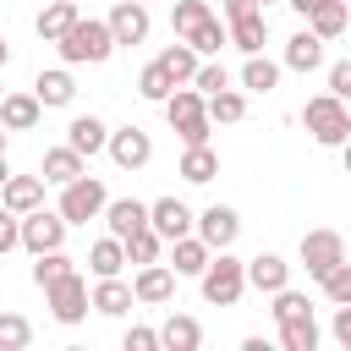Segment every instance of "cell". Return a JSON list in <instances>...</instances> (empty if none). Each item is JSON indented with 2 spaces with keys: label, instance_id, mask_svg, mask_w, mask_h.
Masks as SVG:
<instances>
[{
  "label": "cell",
  "instance_id": "1",
  "mask_svg": "<svg viewBox=\"0 0 351 351\" xmlns=\"http://www.w3.org/2000/svg\"><path fill=\"white\" fill-rule=\"evenodd\" d=\"M170 27H176V38H186L203 60L225 49V22H219L203 0H176V5H170Z\"/></svg>",
  "mask_w": 351,
  "mask_h": 351
},
{
  "label": "cell",
  "instance_id": "2",
  "mask_svg": "<svg viewBox=\"0 0 351 351\" xmlns=\"http://www.w3.org/2000/svg\"><path fill=\"white\" fill-rule=\"evenodd\" d=\"M55 49H60L66 66H99V60L115 55V38H110V22H99V16H77V22L55 38Z\"/></svg>",
  "mask_w": 351,
  "mask_h": 351
},
{
  "label": "cell",
  "instance_id": "3",
  "mask_svg": "<svg viewBox=\"0 0 351 351\" xmlns=\"http://www.w3.org/2000/svg\"><path fill=\"white\" fill-rule=\"evenodd\" d=\"M302 126L313 132V143L346 148V137H351V110H346V99H335V93H313V99L302 104Z\"/></svg>",
  "mask_w": 351,
  "mask_h": 351
},
{
  "label": "cell",
  "instance_id": "4",
  "mask_svg": "<svg viewBox=\"0 0 351 351\" xmlns=\"http://www.w3.org/2000/svg\"><path fill=\"white\" fill-rule=\"evenodd\" d=\"M197 285H203V302H208V307H236V302H241V291H247L241 258H230V247L208 252V263H203Z\"/></svg>",
  "mask_w": 351,
  "mask_h": 351
},
{
  "label": "cell",
  "instance_id": "5",
  "mask_svg": "<svg viewBox=\"0 0 351 351\" xmlns=\"http://www.w3.org/2000/svg\"><path fill=\"white\" fill-rule=\"evenodd\" d=\"M165 115H170V126L181 132V143L192 148V143H208V115H203V93L192 88V82H176L170 93H165Z\"/></svg>",
  "mask_w": 351,
  "mask_h": 351
},
{
  "label": "cell",
  "instance_id": "6",
  "mask_svg": "<svg viewBox=\"0 0 351 351\" xmlns=\"http://www.w3.org/2000/svg\"><path fill=\"white\" fill-rule=\"evenodd\" d=\"M104 197H110V192H104V181L82 170V176H71V181L60 186V208H55V214H60L66 225H88V219H99Z\"/></svg>",
  "mask_w": 351,
  "mask_h": 351
},
{
  "label": "cell",
  "instance_id": "7",
  "mask_svg": "<svg viewBox=\"0 0 351 351\" xmlns=\"http://www.w3.org/2000/svg\"><path fill=\"white\" fill-rule=\"evenodd\" d=\"M44 302H49V318L71 329V324H82V318H88V280L71 269V274H60V280H49V285H44Z\"/></svg>",
  "mask_w": 351,
  "mask_h": 351
},
{
  "label": "cell",
  "instance_id": "8",
  "mask_svg": "<svg viewBox=\"0 0 351 351\" xmlns=\"http://www.w3.org/2000/svg\"><path fill=\"white\" fill-rule=\"evenodd\" d=\"M66 241V219L55 214V208H27V214H16V247H27V252H49V247H60Z\"/></svg>",
  "mask_w": 351,
  "mask_h": 351
},
{
  "label": "cell",
  "instance_id": "9",
  "mask_svg": "<svg viewBox=\"0 0 351 351\" xmlns=\"http://www.w3.org/2000/svg\"><path fill=\"white\" fill-rule=\"evenodd\" d=\"M192 236H197L208 252H219V247H230V241L241 236V214H236L230 203H208L203 214H192Z\"/></svg>",
  "mask_w": 351,
  "mask_h": 351
},
{
  "label": "cell",
  "instance_id": "10",
  "mask_svg": "<svg viewBox=\"0 0 351 351\" xmlns=\"http://www.w3.org/2000/svg\"><path fill=\"white\" fill-rule=\"evenodd\" d=\"M302 263H307L313 280L329 274L335 263H346V236H340V230H307V236H302Z\"/></svg>",
  "mask_w": 351,
  "mask_h": 351
},
{
  "label": "cell",
  "instance_id": "11",
  "mask_svg": "<svg viewBox=\"0 0 351 351\" xmlns=\"http://www.w3.org/2000/svg\"><path fill=\"white\" fill-rule=\"evenodd\" d=\"M104 148H110V159H115L121 170H143V165L154 159V137H148L143 126H121V132H110Z\"/></svg>",
  "mask_w": 351,
  "mask_h": 351
},
{
  "label": "cell",
  "instance_id": "12",
  "mask_svg": "<svg viewBox=\"0 0 351 351\" xmlns=\"http://www.w3.org/2000/svg\"><path fill=\"white\" fill-rule=\"evenodd\" d=\"M176 296V269L170 263H137V280H132V302H143V307H159V302H170Z\"/></svg>",
  "mask_w": 351,
  "mask_h": 351
},
{
  "label": "cell",
  "instance_id": "13",
  "mask_svg": "<svg viewBox=\"0 0 351 351\" xmlns=\"http://www.w3.org/2000/svg\"><path fill=\"white\" fill-rule=\"evenodd\" d=\"M104 22H110V38H115V44H143L148 27H154V16H148L143 0H115V11H110Z\"/></svg>",
  "mask_w": 351,
  "mask_h": 351
},
{
  "label": "cell",
  "instance_id": "14",
  "mask_svg": "<svg viewBox=\"0 0 351 351\" xmlns=\"http://www.w3.org/2000/svg\"><path fill=\"white\" fill-rule=\"evenodd\" d=\"M148 230H154L159 241H176V236L192 230V208H186L181 197H159V203H148Z\"/></svg>",
  "mask_w": 351,
  "mask_h": 351
},
{
  "label": "cell",
  "instance_id": "15",
  "mask_svg": "<svg viewBox=\"0 0 351 351\" xmlns=\"http://www.w3.org/2000/svg\"><path fill=\"white\" fill-rule=\"evenodd\" d=\"M241 274H247V285H252V291H263V296H269V291H280V285H291V263H285L280 252H258V258H247V263H241Z\"/></svg>",
  "mask_w": 351,
  "mask_h": 351
},
{
  "label": "cell",
  "instance_id": "16",
  "mask_svg": "<svg viewBox=\"0 0 351 351\" xmlns=\"http://www.w3.org/2000/svg\"><path fill=\"white\" fill-rule=\"evenodd\" d=\"M88 307L104 313V318H126L132 313V285L121 274H99V285L88 291Z\"/></svg>",
  "mask_w": 351,
  "mask_h": 351
},
{
  "label": "cell",
  "instance_id": "17",
  "mask_svg": "<svg viewBox=\"0 0 351 351\" xmlns=\"http://www.w3.org/2000/svg\"><path fill=\"white\" fill-rule=\"evenodd\" d=\"M104 225H110V236H132V230H143L148 225V203H137V197H104Z\"/></svg>",
  "mask_w": 351,
  "mask_h": 351
},
{
  "label": "cell",
  "instance_id": "18",
  "mask_svg": "<svg viewBox=\"0 0 351 351\" xmlns=\"http://www.w3.org/2000/svg\"><path fill=\"white\" fill-rule=\"evenodd\" d=\"M225 44H236L241 55H258V49L269 44V16H263V11L230 16V27H225Z\"/></svg>",
  "mask_w": 351,
  "mask_h": 351
},
{
  "label": "cell",
  "instance_id": "19",
  "mask_svg": "<svg viewBox=\"0 0 351 351\" xmlns=\"http://www.w3.org/2000/svg\"><path fill=\"white\" fill-rule=\"evenodd\" d=\"M38 203H44V176H5V181H0V208L27 214V208H38Z\"/></svg>",
  "mask_w": 351,
  "mask_h": 351
},
{
  "label": "cell",
  "instance_id": "20",
  "mask_svg": "<svg viewBox=\"0 0 351 351\" xmlns=\"http://www.w3.org/2000/svg\"><path fill=\"white\" fill-rule=\"evenodd\" d=\"M285 66H291V71H318V66H324V38H318L313 27H296V33L285 38Z\"/></svg>",
  "mask_w": 351,
  "mask_h": 351
},
{
  "label": "cell",
  "instance_id": "21",
  "mask_svg": "<svg viewBox=\"0 0 351 351\" xmlns=\"http://www.w3.org/2000/svg\"><path fill=\"white\" fill-rule=\"evenodd\" d=\"M38 115H44V104L33 93H0V126L5 132H33Z\"/></svg>",
  "mask_w": 351,
  "mask_h": 351
},
{
  "label": "cell",
  "instance_id": "22",
  "mask_svg": "<svg viewBox=\"0 0 351 351\" xmlns=\"http://www.w3.org/2000/svg\"><path fill=\"white\" fill-rule=\"evenodd\" d=\"M33 99H38L44 110H60V104H71V99H77V82H71V71H66V66H55V71H38V82H33Z\"/></svg>",
  "mask_w": 351,
  "mask_h": 351
},
{
  "label": "cell",
  "instance_id": "23",
  "mask_svg": "<svg viewBox=\"0 0 351 351\" xmlns=\"http://www.w3.org/2000/svg\"><path fill=\"white\" fill-rule=\"evenodd\" d=\"M203 263H208V247H203L192 230L170 241V269H176V280H197V274H203Z\"/></svg>",
  "mask_w": 351,
  "mask_h": 351
},
{
  "label": "cell",
  "instance_id": "24",
  "mask_svg": "<svg viewBox=\"0 0 351 351\" xmlns=\"http://www.w3.org/2000/svg\"><path fill=\"white\" fill-rule=\"evenodd\" d=\"M159 346H170V351H197V346H203V324L186 318V313H170V318L159 324Z\"/></svg>",
  "mask_w": 351,
  "mask_h": 351
},
{
  "label": "cell",
  "instance_id": "25",
  "mask_svg": "<svg viewBox=\"0 0 351 351\" xmlns=\"http://www.w3.org/2000/svg\"><path fill=\"white\" fill-rule=\"evenodd\" d=\"M307 27L329 44V38H340V33L351 27V5H346V0H324V5H313V11H307Z\"/></svg>",
  "mask_w": 351,
  "mask_h": 351
},
{
  "label": "cell",
  "instance_id": "26",
  "mask_svg": "<svg viewBox=\"0 0 351 351\" xmlns=\"http://www.w3.org/2000/svg\"><path fill=\"white\" fill-rule=\"evenodd\" d=\"M104 137H110V126H104L99 115H77V121L66 126V148H77L82 159H88V154H99V148H104Z\"/></svg>",
  "mask_w": 351,
  "mask_h": 351
},
{
  "label": "cell",
  "instance_id": "27",
  "mask_svg": "<svg viewBox=\"0 0 351 351\" xmlns=\"http://www.w3.org/2000/svg\"><path fill=\"white\" fill-rule=\"evenodd\" d=\"M219 176V154L208 148V143H192L186 154H181V181H192V186H208Z\"/></svg>",
  "mask_w": 351,
  "mask_h": 351
},
{
  "label": "cell",
  "instance_id": "28",
  "mask_svg": "<svg viewBox=\"0 0 351 351\" xmlns=\"http://www.w3.org/2000/svg\"><path fill=\"white\" fill-rule=\"evenodd\" d=\"M82 170H88V165H82V154H77V148H66V143H60V148H49V154H44V165H38V176H44V181H55V186H66V181H71V176H82Z\"/></svg>",
  "mask_w": 351,
  "mask_h": 351
},
{
  "label": "cell",
  "instance_id": "29",
  "mask_svg": "<svg viewBox=\"0 0 351 351\" xmlns=\"http://www.w3.org/2000/svg\"><path fill=\"white\" fill-rule=\"evenodd\" d=\"M77 16H82V11H77V0H49V5L38 11V22H33V27H38V38H44V44H55Z\"/></svg>",
  "mask_w": 351,
  "mask_h": 351
},
{
  "label": "cell",
  "instance_id": "30",
  "mask_svg": "<svg viewBox=\"0 0 351 351\" xmlns=\"http://www.w3.org/2000/svg\"><path fill=\"white\" fill-rule=\"evenodd\" d=\"M241 88L247 93H274L280 88V66L258 49V55H247V66H241Z\"/></svg>",
  "mask_w": 351,
  "mask_h": 351
},
{
  "label": "cell",
  "instance_id": "31",
  "mask_svg": "<svg viewBox=\"0 0 351 351\" xmlns=\"http://www.w3.org/2000/svg\"><path fill=\"white\" fill-rule=\"evenodd\" d=\"M197 60H203V55H197V49H192L186 38H176V44H170V49L159 55V66L170 71V82H192V71H197Z\"/></svg>",
  "mask_w": 351,
  "mask_h": 351
},
{
  "label": "cell",
  "instance_id": "32",
  "mask_svg": "<svg viewBox=\"0 0 351 351\" xmlns=\"http://www.w3.org/2000/svg\"><path fill=\"white\" fill-rule=\"evenodd\" d=\"M88 269H93V274H121V269H126V247H121V236L93 241V247H88Z\"/></svg>",
  "mask_w": 351,
  "mask_h": 351
},
{
  "label": "cell",
  "instance_id": "33",
  "mask_svg": "<svg viewBox=\"0 0 351 351\" xmlns=\"http://www.w3.org/2000/svg\"><path fill=\"white\" fill-rule=\"evenodd\" d=\"M203 115L230 126V121H241V115H247V99H241L236 88H219V93H208V99H203Z\"/></svg>",
  "mask_w": 351,
  "mask_h": 351
},
{
  "label": "cell",
  "instance_id": "34",
  "mask_svg": "<svg viewBox=\"0 0 351 351\" xmlns=\"http://www.w3.org/2000/svg\"><path fill=\"white\" fill-rule=\"evenodd\" d=\"M71 269H77V263H71V258H66L60 247H49V252H33V285H38V291H44L49 280L71 274Z\"/></svg>",
  "mask_w": 351,
  "mask_h": 351
},
{
  "label": "cell",
  "instance_id": "35",
  "mask_svg": "<svg viewBox=\"0 0 351 351\" xmlns=\"http://www.w3.org/2000/svg\"><path fill=\"white\" fill-rule=\"evenodd\" d=\"M170 88H176V82H170V71H165L159 60H148V66L137 71V93H143L148 104H165V93H170Z\"/></svg>",
  "mask_w": 351,
  "mask_h": 351
},
{
  "label": "cell",
  "instance_id": "36",
  "mask_svg": "<svg viewBox=\"0 0 351 351\" xmlns=\"http://www.w3.org/2000/svg\"><path fill=\"white\" fill-rule=\"evenodd\" d=\"M269 296H274V324H291V318H313V302H307L302 291L280 285V291H269Z\"/></svg>",
  "mask_w": 351,
  "mask_h": 351
},
{
  "label": "cell",
  "instance_id": "37",
  "mask_svg": "<svg viewBox=\"0 0 351 351\" xmlns=\"http://www.w3.org/2000/svg\"><path fill=\"white\" fill-rule=\"evenodd\" d=\"M280 346H285V351H318V324H313V318L280 324Z\"/></svg>",
  "mask_w": 351,
  "mask_h": 351
},
{
  "label": "cell",
  "instance_id": "38",
  "mask_svg": "<svg viewBox=\"0 0 351 351\" xmlns=\"http://www.w3.org/2000/svg\"><path fill=\"white\" fill-rule=\"evenodd\" d=\"M121 247H126V263H154V258H159V247H165V241H159V236H154V230H148V225H143V230H132V236H126V241H121Z\"/></svg>",
  "mask_w": 351,
  "mask_h": 351
},
{
  "label": "cell",
  "instance_id": "39",
  "mask_svg": "<svg viewBox=\"0 0 351 351\" xmlns=\"http://www.w3.org/2000/svg\"><path fill=\"white\" fill-rule=\"evenodd\" d=\"M33 340V324L22 313H0V351H22Z\"/></svg>",
  "mask_w": 351,
  "mask_h": 351
},
{
  "label": "cell",
  "instance_id": "40",
  "mask_svg": "<svg viewBox=\"0 0 351 351\" xmlns=\"http://www.w3.org/2000/svg\"><path fill=\"white\" fill-rule=\"evenodd\" d=\"M192 88L208 99V93H219V88H230V77H225V66L208 55V60H197V71H192Z\"/></svg>",
  "mask_w": 351,
  "mask_h": 351
},
{
  "label": "cell",
  "instance_id": "41",
  "mask_svg": "<svg viewBox=\"0 0 351 351\" xmlns=\"http://www.w3.org/2000/svg\"><path fill=\"white\" fill-rule=\"evenodd\" d=\"M318 285H324V302L335 307V302H351V263H335L329 274H318Z\"/></svg>",
  "mask_w": 351,
  "mask_h": 351
},
{
  "label": "cell",
  "instance_id": "42",
  "mask_svg": "<svg viewBox=\"0 0 351 351\" xmlns=\"http://www.w3.org/2000/svg\"><path fill=\"white\" fill-rule=\"evenodd\" d=\"M126 351H159V329L132 324V329H126Z\"/></svg>",
  "mask_w": 351,
  "mask_h": 351
},
{
  "label": "cell",
  "instance_id": "43",
  "mask_svg": "<svg viewBox=\"0 0 351 351\" xmlns=\"http://www.w3.org/2000/svg\"><path fill=\"white\" fill-rule=\"evenodd\" d=\"M329 93L335 99H351V60H335L329 66Z\"/></svg>",
  "mask_w": 351,
  "mask_h": 351
},
{
  "label": "cell",
  "instance_id": "44",
  "mask_svg": "<svg viewBox=\"0 0 351 351\" xmlns=\"http://www.w3.org/2000/svg\"><path fill=\"white\" fill-rule=\"evenodd\" d=\"M335 340L351 351V302H335Z\"/></svg>",
  "mask_w": 351,
  "mask_h": 351
},
{
  "label": "cell",
  "instance_id": "45",
  "mask_svg": "<svg viewBox=\"0 0 351 351\" xmlns=\"http://www.w3.org/2000/svg\"><path fill=\"white\" fill-rule=\"evenodd\" d=\"M11 247H16V214L0 208V252H11Z\"/></svg>",
  "mask_w": 351,
  "mask_h": 351
},
{
  "label": "cell",
  "instance_id": "46",
  "mask_svg": "<svg viewBox=\"0 0 351 351\" xmlns=\"http://www.w3.org/2000/svg\"><path fill=\"white\" fill-rule=\"evenodd\" d=\"M247 11H263V5H258V0H225V22H230V16H247Z\"/></svg>",
  "mask_w": 351,
  "mask_h": 351
},
{
  "label": "cell",
  "instance_id": "47",
  "mask_svg": "<svg viewBox=\"0 0 351 351\" xmlns=\"http://www.w3.org/2000/svg\"><path fill=\"white\" fill-rule=\"evenodd\" d=\"M285 5H291L296 16H307V11H313V5H324V0H285Z\"/></svg>",
  "mask_w": 351,
  "mask_h": 351
},
{
  "label": "cell",
  "instance_id": "48",
  "mask_svg": "<svg viewBox=\"0 0 351 351\" xmlns=\"http://www.w3.org/2000/svg\"><path fill=\"white\" fill-rule=\"evenodd\" d=\"M5 60H11V44H5V38H0V66H5Z\"/></svg>",
  "mask_w": 351,
  "mask_h": 351
},
{
  "label": "cell",
  "instance_id": "49",
  "mask_svg": "<svg viewBox=\"0 0 351 351\" xmlns=\"http://www.w3.org/2000/svg\"><path fill=\"white\" fill-rule=\"evenodd\" d=\"M5 176H11V170H5V154H0V181H5Z\"/></svg>",
  "mask_w": 351,
  "mask_h": 351
},
{
  "label": "cell",
  "instance_id": "50",
  "mask_svg": "<svg viewBox=\"0 0 351 351\" xmlns=\"http://www.w3.org/2000/svg\"><path fill=\"white\" fill-rule=\"evenodd\" d=\"M258 5H274V0H258Z\"/></svg>",
  "mask_w": 351,
  "mask_h": 351
},
{
  "label": "cell",
  "instance_id": "51",
  "mask_svg": "<svg viewBox=\"0 0 351 351\" xmlns=\"http://www.w3.org/2000/svg\"><path fill=\"white\" fill-rule=\"evenodd\" d=\"M143 5H148V0H143Z\"/></svg>",
  "mask_w": 351,
  "mask_h": 351
},
{
  "label": "cell",
  "instance_id": "52",
  "mask_svg": "<svg viewBox=\"0 0 351 351\" xmlns=\"http://www.w3.org/2000/svg\"><path fill=\"white\" fill-rule=\"evenodd\" d=\"M0 93H5V88H0Z\"/></svg>",
  "mask_w": 351,
  "mask_h": 351
}]
</instances>
